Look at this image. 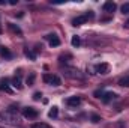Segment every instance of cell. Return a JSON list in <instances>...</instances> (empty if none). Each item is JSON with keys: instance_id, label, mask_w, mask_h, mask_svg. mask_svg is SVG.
Returning a JSON list of instances; mask_svg holds the SVG:
<instances>
[{"instance_id": "cell-6", "label": "cell", "mask_w": 129, "mask_h": 128, "mask_svg": "<svg viewBox=\"0 0 129 128\" xmlns=\"http://www.w3.org/2000/svg\"><path fill=\"white\" fill-rule=\"evenodd\" d=\"M12 86L17 89H23V81H21V71H18V74L12 78Z\"/></svg>"}, {"instance_id": "cell-3", "label": "cell", "mask_w": 129, "mask_h": 128, "mask_svg": "<svg viewBox=\"0 0 129 128\" xmlns=\"http://www.w3.org/2000/svg\"><path fill=\"white\" fill-rule=\"evenodd\" d=\"M23 116L27 118V119H35V118H38V110L33 109V107H26L23 110Z\"/></svg>"}, {"instance_id": "cell-18", "label": "cell", "mask_w": 129, "mask_h": 128, "mask_svg": "<svg viewBox=\"0 0 129 128\" xmlns=\"http://www.w3.org/2000/svg\"><path fill=\"white\" fill-rule=\"evenodd\" d=\"M30 128H51L50 125H47V124H42V122H38V124H33Z\"/></svg>"}, {"instance_id": "cell-17", "label": "cell", "mask_w": 129, "mask_h": 128, "mask_svg": "<svg viewBox=\"0 0 129 128\" xmlns=\"http://www.w3.org/2000/svg\"><path fill=\"white\" fill-rule=\"evenodd\" d=\"M35 78H36V74H35V72H30V75L27 77L26 83H27L29 86H33V83H35Z\"/></svg>"}, {"instance_id": "cell-11", "label": "cell", "mask_w": 129, "mask_h": 128, "mask_svg": "<svg viewBox=\"0 0 129 128\" xmlns=\"http://www.w3.org/2000/svg\"><path fill=\"white\" fill-rule=\"evenodd\" d=\"M8 81H9L8 78H2V80H0V89H3L5 92L11 94V92H12V89H11V88L8 86Z\"/></svg>"}, {"instance_id": "cell-2", "label": "cell", "mask_w": 129, "mask_h": 128, "mask_svg": "<svg viewBox=\"0 0 129 128\" xmlns=\"http://www.w3.org/2000/svg\"><path fill=\"white\" fill-rule=\"evenodd\" d=\"M42 78H44L45 83H50V84H53V86H60V84H62V80H60L57 75H53V74H45Z\"/></svg>"}, {"instance_id": "cell-14", "label": "cell", "mask_w": 129, "mask_h": 128, "mask_svg": "<svg viewBox=\"0 0 129 128\" xmlns=\"http://www.w3.org/2000/svg\"><path fill=\"white\" fill-rule=\"evenodd\" d=\"M119 86H123V88H129V75H125L119 80Z\"/></svg>"}, {"instance_id": "cell-23", "label": "cell", "mask_w": 129, "mask_h": 128, "mask_svg": "<svg viewBox=\"0 0 129 128\" xmlns=\"http://www.w3.org/2000/svg\"><path fill=\"white\" fill-rule=\"evenodd\" d=\"M41 96H42V94H41V92H36V94L33 95V99H36V101H38V99H41Z\"/></svg>"}, {"instance_id": "cell-26", "label": "cell", "mask_w": 129, "mask_h": 128, "mask_svg": "<svg viewBox=\"0 0 129 128\" xmlns=\"http://www.w3.org/2000/svg\"><path fill=\"white\" fill-rule=\"evenodd\" d=\"M3 3H5V2H3V0H0V5H3Z\"/></svg>"}, {"instance_id": "cell-15", "label": "cell", "mask_w": 129, "mask_h": 128, "mask_svg": "<svg viewBox=\"0 0 129 128\" xmlns=\"http://www.w3.org/2000/svg\"><path fill=\"white\" fill-rule=\"evenodd\" d=\"M71 44L74 45V47H80V44H81V39H80V36H72V39H71Z\"/></svg>"}, {"instance_id": "cell-5", "label": "cell", "mask_w": 129, "mask_h": 128, "mask_svg": "<svg viewBox=\"0 0 129 128\" xmlns=\"http://www.w3.org/2000/svg\"><path fill=\"white\" fill-rule=\"evenodd\" d=\"M95 69H96L98 74H108L110 72V65L108 63H98L96 66H95Z\"/></svg>"}, {"instance_id": "cell-27", "label": "cell", "mask_w": 129, "mask_h": 128, "mask_svg": "<svg viewBox=\"0 0 129 128\" xmlns=\"http://www.w3.org/2000/svg\"><path fill=\"white\" fill-rule=\"evenodd\" d=\"M2 32H3V30H2V27H0V33H2Z\"/></svg>"}, {"instance_id": "cell-13", "label": "cell", "mask_w": 129, "mask_h": 128, "mask_svg": "<svg viewBox=\"0 0 129 128\" xmlns=\"http://www.w3.org/2000/svg\"><path fill=\"white\" fill-rule=\"evenodd\" d=\"M0 54H2L3 57H6V59H11V57H12L9 48H6V47H0Z\"/></svg>"}, {"instance_id": "cell-20", "label": "cell", "mask_w": 129, "mask_h": 128, "mask_svg": "<svg viewBox=\"0 0 129 128\" xmlns=\"http://www.w3.org/2000/svg\"><path fill=\"white\" fill-rule=\"evenodd\" d=\"M26 56H27V57H30L32 60H36V54L33 53L32 50H26Z\"/></svg>"}, {"instance_id": "cell-22", "label": "cell", "mask_w": 129, "mask_h": 128, "mask_svg": "<svg viewBox=\"0 0 129 128\" xmlns=\"http://www.w3.org/2000/svg\"><path fill=\"white\" fill-rule=\"evenodd\" d=\"M93 95L96 96V98H102V95H104V91H95V92H93Z\"/></svg>"}, {"instance_id": "cell-10", "label": "cell", "mask_w": 129, "mask_h": 128, "mask_svg": "<svg viewBox=\"0 0 129 128\" xmlns=\"http://www.w3.org/2000/svg\"><path fill=\"white\" fill-rule=\"evenodd\" d=\"M116 98H117V94H114V92H104L102 101H104V102H110V101H113V99H116Z\"/></svg>"}, {"instance_id": "cell-8", "label": "cell", "mask_w": 129, "mask_h": 128, "mask_svg": "<svg viewBox=\"0 0 129 128\" xmlns=\"http://www.w3.org/2000/svg\"><path fill=\"white\" fill-rule=\"evenodd\" d=\"M66 104H68L69 107H77V105L81 104V98H80V96H71V98L66 99Z\"/></svg>"}, {"instance_id": "cell-9", "label": "cell", "mask_w": 129, "mask_h": 128, "mask_svg": "<svg viewBox=\"0 0 129 128\" xmlns=\"http://www.w3.org/2000/svg\"><path fill=\"white\" fill-rule=\"evenodd\" d=\"M87 20H89V17H87V15L77 17V18H74V20H72V26H81V24H84Z\"/></svg>"}, {"instance_id": "cell-16", "label": "cell", "mask_w": 129, "mask_h": 128, "mask_svg": "<svg viewBox=\"0 0 129 128\" xmlns=\"http://www.w3.org/2000/svg\"><path fill=\"white\" fill-rule=\"evenodd\" d=\"M57 115H59V109H57V107L54 105V107H53V109H51V110L48 112V116L54 119V118H57Z\"/></svg>"}, {"instance_id": "cell-21", "label": "cell", "mask_w": 129, "mask_h": 128, "mask_svg": "<svg viewBox=\"0 0 129 128\" xmlns=\"http://www.w3.org/2000/svg\"><path fill=\"white\" fill-rule=\"evenodd\" d=\"M122 12H123V14H129V3H125V5L122 6Z\"/></svg>"}, {"instance_id": "cell-24", "label": "cell", "mask_w": 129, "mask_h": 128, "mask_svg": "<svg viewBox=\"0 0 129 128\" xmlns=\"http://www.w3.org/2000/svg\"><path fill=\"white\" fill-rule=\"evenodd\" d=\"M123 26H125V29H129V20H128V21H125V24H123Z\"/></svg>"}, {"instance_id": "cell-12", "label": "cell", "mask_w": 129, "mask_h": 128, "mask_svg": "<svg viewBox=\"0 0 129 128\" xmlns=\"http://www.w3.org/2000/svg\"><path fill=\"white\" fill-rule=\"evenodd\" d=\"M8 27H9V30H11V32H14L15 35L23 36V32H21V29H20L18 26H15V24H12V23H8Z\"/></svg>"}, {"instance_id": "cell-25", "label": "cell", "mask_w": 129, "mask_h": 128, "mask_svg": "<svg viewBox=\"0 0 129 128\" xmlns=\"http://www.w3.org/2000/svg\"><path fill=\"white\" fill-rule=\"evenodd\" d=\"M9 3H11V5H17V3H18V0H11Z\"/></svg>"}, {"instance_id": "cell-7", "label": "cell", "mask_w": 129, "mask_h": 128, "mask_svg": "<svg viewBox=\"0 0 129 128\" xmlns=\"http://www.w3.org/2000/svg\"><path fill=\"white\" fill-rule=\"evenodd\" d=\"M116 9H117V5H116L114 2H105V3H104V11H105V12L113 14Z\"/></svg>"}, {"instance_id": "cell-4", "label": "cell", "mask_w": 129, "mask_h": 128, "mask_svg": "<svg viewBox=\"0 0 129 128\" xmlns=\"http://www.w3.org/2000/svg\"><path fill=\"white\" fill-rule=\"evenodd\" d=\"M45 38L48 39V42H50V45H51V47H59V45H60V39H59V36H57V35H54V33H53V35H47Z\"/></svg>"}, {"instance_id": "cell-19", "label": "cell", "mask_w": 129, "mask_h": 128, "mask_svg": "<svg viewBox=\"0 0 129 128\" xmlns=\"http://www.w3.org/2000/svg\"><path fill=\"white\" fill-rule=\"evenodd\" d=\"M90 119H92V122H93V124H98V122H101V121H102V119H101V116H99V115H95V113L90 116Z\"/></svg>"}, {"instance_id": "cell-1", "label": "cell", "mask_w": 129, "mask_h": 128, "mask_svg": "<svg viewBox=\"0 0 129 128\" xmlns=\"http://www.w3.org/2000/svg\"><path fill=\"white\" fill-rule=\"evenodd\" d=\"M0 122H6V124H18L20 119H18V115L9 113L8 110H5L3 113H0Z\"/></svg>"}]
</instances>
